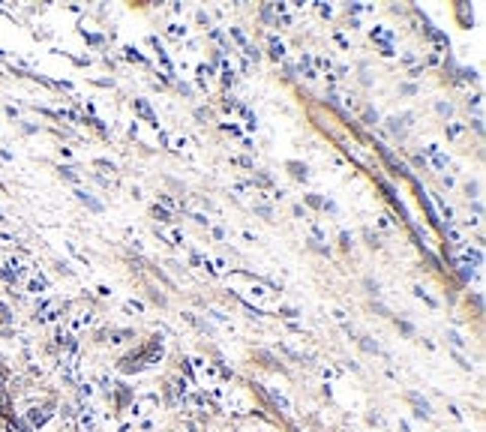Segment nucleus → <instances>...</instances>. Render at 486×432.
I'll return each mask as SVG.
<instances>
[{
	"instance_id": "1",
	"label": "nucleus",
	"mask_w": 486,
	"mask_h": 432,
	"mask_svg": "<svg viewBox=\"0 0 486 432\" xmlns=\"http://www.w3.org/2000/svg\"><path fill=\"white\" fill-rule=\"evenodd\" d=\"M423 153L429 156V162H432L435 171H444V168H447V153H444L438 144H426V147H423Z\"/></svg>"
},
{
	"instance_id": "2",
	"label": "nucleus",
	"mask_w": 486,
	"mask_h": 432,
	"mask_svg": "<svg viewBox=\"0 0 486 432\" xmlns=\"http://www.w3.org/2000/svg\"><path fill=\"white\" fill-rule=\"evenodd\" d=\"M93 324V309H81V312H75L72 318H69V330H84V327H90Z\"/></svg>"
},
{
	"instance_id": "3",
	"label": "nucleus",
	"mask_w": 486,
	"mask_h": 432,
	"mask_svg": "<svg viewBox=\"0 0 486 432\" xmlns=\"http://www.w3.org/2000/svg\"><path fill=\"white\" fill-rule=\"evenodd\" d=\"M153 231H156L159 240L171 243V246H183V231H180V228H159V225H156Z\"/></svg>"
},
{
	"instance_id": "4",
	"label": "nucleus",
	"mask_w": 486,
	"mask_h": 432,
	"mask_svg": "<svg viewBox=\"0 0 486 432\" xmlns=\"http://www.w3.org/2000/svg\"><path fill=\"white\" fill-rule=\"evenodd\" d=\"M78 426L84 432H93L96 429V411L90 408V405H84L81 411H78Z\"/></svg>"
},
{
	"instance_id": "5",
	"label": "nucleus",
	"mask_w": 486,
	"mask_h": 432,
	"mask_svg": "<svg viewBox=\"0 0 486 432\" xmlns=\"http://www.w3.org/2000/svg\"><path fill=\"white\" fill-rule=\"evenodd\" d=\"M132 108H135V111H138V114H141V117H144L147 123H153V126L159 129V120H156V114H153V108H150V105H147V102H144V99H132Z\"/></svg>"
},
{
	"instance_id": "6",
	"label": "nucleus",
	"mask_w": 486,
	"mask_h": 432,
	"mask_svg": "<svg viewBox=\"0 0 486 432\" xmlns=\"http://www.w3.org/2000/svg\"><path fill=\"white\" fill-rule=\"evenodd\" d=\"M27 291H30V294H42V291H48V279H45L42 273H33L30 279H27Z\"/></svg>"
},
{
	"instance_id": "7",
	"label": "nucleus",
	"mask_w": 486,
	"mask_h": 432,
	"mask_svg": "<svg viewBox=\"0 0 486 432\" xmlns=\"http://www.w3.org/2000/svg\"><path fill=\"white\" fill-rule=\"evenodd\" d=\"M75 195H78V201H81V204H87L93 213H102V210H105V204H102V201H96L90 192H84V189H75Z\"/></svg>"
},
{
	"instance_id": "8",
	"label": "nucleus",
	"mask_w": 486,
	"mask_h": 432,
	"mask_svg": "<svg viewBox=\"0 0 486 432\" xmlns=\"http://www.w3.org/2000/svg\"><path fill=\"white\" fill-rule=\"evenodd\" d=\"M285 168H288V171H291V177L294 180H309V168L303 165V162H285Z\"/></svg>"
},
{
	"instance_id": "9",
	"label": "nucleus",
	"mask_w": 486,
	"mask_h": 432,
	"mask_svg": "<svg viewBox=\"0 0 486 432\" xmlns=\"http://www.w3.org/2000/svg\"><path fill=\"white\" fill-rule=\"evenodd\" d=\"M408 402H414V414L417 417H429V402L420 399L417 393H408Z\"/></svg>"
},
{
	"instance_id": "10",
	"label": "nucleus",
	"mask_w": 486,
	"mask_h": 432,
	"mask_svg": "<svg viewBox=\"0 0 486 432\" xmlns=\"http://www.w3.org/2000/svg\"><path fill=\"white\" fill-rule=\"evenodd\" d=\"M150 216H153V219H159L162 225H171V222H174V216H171V210H165V207H159V204H153V210H150Z\"/></svg>"
},
{
	"instance_id": "11",
	"label": "nucleus",
	"mask_w": 486,
	"mask_h": 432,
	"mask_svg": "<svg viewBox=\"0 0 486 432\" xmlns=\"http://www.w3.org/2000/svg\"><path fill=\"white\" fill-rule=\"evenodd\" d=\"M270 57H273V60H282V57H285V45H282L276 36H270Z\"/></svg>"
},
{
	"instance_id": "12",
	"label": "nucleus",
	"mask_w": 486,
	"mask_h": 432,
	"mask_svg": "<svg viewBox=\"0 0 486 432\" xmlns=\"http://www.w3.org/2000/svg\"><path fill=\"white\" fill-rule=\"evenodd\" d=\"M27 420H30L33 426H42V423L48 420V411H45V408H33L30 414H27Z\"/></svg>"
},
{
	"instance_id": "13",
	"label": "nucleus",
	"mask_w": 486,
	"mask_h": 432,
	"mask_svg": "<svg viewBox=\"0 0 486 432\" xmlns=\"http://www.w3.org/2000/svg\"><path fill=\"white\" fill-rule=\"evenodd\" d=\"M432 198H435L438 210H441V216H444V219H447V225H450V219H453V207H450V204H444V198H441V195H432Z\"/></svg>"
},
{
	"instance_id": "14",
	"label": "nucleus",
	"mask_w": 486,
	"mask_h": 432,
	"mask_svg": "<svg viewBox=\"0 0 486 432\" xmlns=\"http://www.w3.org/2000/svg\"><path fill=\"white\" fill-rule=\"evenodd\" d=\"M357 342H360V348H363V351H369V354H381V348H378V342H372L369 336H360Z\"/></svg>"
},
{
	"instance_id": "15",
	"label": "nucleus",
	"mask_w": 486,
	"mask_h": 432,
	"mask_svg": "<svg viewBox=\"0 0 486 432\" xmlns=\"http://www.w3.org/2000/svg\"><path fill=\"white\" fill-rule=\"evenodd\" d=\"M270 396H273V402H276V405H279V408H282V411H285V414H288V411H291V402H288V399L282 396V393H279V390H270Z\"/></svg>"
},
{
	"instance_id": "16",
	"label": "nucleus",
	"mask_w": 486,
	"mask_h": 432,
	"mask_svg": "<svg viewBox=\"0 0 486 432\" xmlns=\"http://www.w3.org/2000/svg\"><path fill=\"white\" fill-rule=\"evenodd\" d=\"M444 234H447V240H450L453 246H462V234H459V228H456V225H447V228H444Z\"/></svg>"
},
{
	"instance_id": "17",
	"label": "nucleus",
	"mask_w": 486,
	"mask_h": 432,
	"mask_svg": "<svg viewBox=\"0 0 486 432\" xmlns=\"http://www.w3.org/2000/svg\"><path fill=\"white\" fill-rule=\"evenodd\" d=\"M414 297H420L423 303H426V306H432V309H435V306H438V303H435V300L429 297V294H426V291H423V285H414Z\"/></svg>"
},
{
	"instance_id": "18",
	"label": "nucleus",
	"mask_w": 486,
	"mask_h": 432,
	"mask_svg": "<svg viewBox=\"0 0 486 432\" xmlns=\"http://www.w3.org/2000/svg\"><path fill=\"white\" fill-rule=\"evenodd\" d=\"M444 132H447V138H459V135L465 132V126H462V123H447Z\"/></svg>"
},
{
	"instance_id": "19",
	"label": "nucleus",
	"mask_w": 486,
	"mask_h": 432,
	"mask_svg": "<svg viewBox=\"0 0 486 432\" xmlns=\"http://www.w3.org/2000/svg\"><path fill=\"white\" fill-rule=\"evenodd\" d=\"M159 201H162V207H165V210H177V207H180L177 201L171 198V195H165V192H159Z\"/></svg>"
},
{
	"instance_id": "20",
	"label": "nucleus",
	"mask_w": 486,
	"mask_h": 432,
	"mask_svg": "<svg viewBox=\"0 0 486 432\" xmlns=\"http://www.w3.org/2000/svg\"><path fill=\"white\" fill-rule=\"evenodd\" d=\"M447 339H450V345H453V348H465V339H462L456 330H447Z\"/></svg>"
},
{
	"instance_id": "21",
	"label": "nucleus",
	"mask_w": 486,
	"mask_h": 432,
	"mask_svg": "<svg viewBox=\"0 0 486 432\" xmlns=\"http://www.w3.org/2000/svg\"><path fill=\"white\" fill-rule=\"evenodd\" d=\"M78 393H81V399H90L93 396V384H90V381H81V384H78Z\"/></svg>"
},
{
	"instance_id": "22",
	"label": "nucleus",
	"mask_w": 486,
	"mask_h": 432,
	"mask_svg": "<svg viewBox=\"0 0 486 432\" xmlns=\"http://www.w3.org/2000/svg\"><path fill=\"white\" fill-rule=\"evenodd\" d=\"M123 309H126V312H144V303H141V300H126Z\"/></svg>"
},
{
	"instance_id": "23",
	"label": "nucleus",
	"mask_w": 486,
	"mask_h": 432,
	"mask_svg": "<svg viewBox=\"0 0 486 432\" xmlns=\"http://www.w3.org/2000/svg\"><path fill=\"white\" fill-rule=\"evenodd\" d=\"M231 165H243V168H252L255 162L249 159V156H231Z\"/></svg>"
},
{
	"instance_id": "24",
	"label": "nucleus",
	"mask_w": 486,
	"mask_h": 432,
	"mask_svg": "<svg viewBox=\"0 0 486 432\" xmlns=\"http://www.w3.org/2000/svg\"><path fill=\"white\" fill-rule=\"evenodd\" d=\"M231 36L237 39V45H240V48H246V45H249V42H246V36H243V30H240V27H231Z\"/></svg>"
},
{
	"instance_id": "25",
	"label": "nucleus",
	"mask_w": 486,
	"mask_h": 432,
	"mask_svg": "<svg viewBox=\"0 0 486 432\" xmlns=\"http://www.w3.org/2000/svg\"><path fill=\"white\" fill-rule=\"evenodd\" d=\"M168 34H171V36H186V27H183V24H177V21H171V24H168Z\"/></svg>"
},
{
	"instance_id": "26",
	"label": "nucleus",
	"mask_w": 486,
	"mask_h": 432,
	"mask_svg": "<svg viewBox=\"0 0 486 432\" xmlns=\"http://www.w3.org/2000/svg\"><path fill=\"white\" fill-rule=\"evenodd\" d=\"M279 315H285V318H297L300 312H297L294 306H279Z\"/></svg>"
},
{
	"instance_id": "27",
	"label": "nucleus",
	"mask_w": 486,
	"mask_h": 432,
	"mask_svg": "<svg viewBox=\"0 0 486 432\" xmlns=\"http://www.w3.org/2000/svg\"><path fill=\"white\" fill-rule=\"evenodd\" d=\"M123 51H126V57H129V60H138V63H144V57H141V54H138V51H135L132 45H126Z\"/></svg>"
},
{
	"instance_id": "28",
	"label": "nucleus",
	"mask_w": 486,
	"mask_h": 432,
	"mask_svg": "<svg viewBox=\"0 0 486 432\" xmlns=\"http://www.w3.org/2000/svg\"><path fill=\"white\" fill-rule=\"evenodd\" d=\"M243 51H246V57H249V60H258V57H261V51L255 48V45H246Z\"/></svg>"
},
{
	"instance_id": "29",
	"label": "nucleus",
	"mask_w": 486,
	"mask_h": 432,
	"mask_svg": "<svg viewBox=\"0 0 486 432\" xmlns=\"http://www.w3.org/2000/svg\"><path fill=\"white\" fill-rule=\"evenodd\" d=\"M207 315H210L213 321H219V324H228V318H225V315H222V312H216V309H210ZM228 327H231V324H228Z\"/></svg>"
},
{
	"instance_id": "30",
	"label": "nucleus",
	"mask_w": 486,
	"mask_h": 432,
	"mask_svg": "<svg viewBox=\"0 0 486 432\" xmlns=\"http://www.w3.org/2000/svg\"><path fill=\"white\" fill-rule=\"evenodd\" d=\"M465 192H468V198H477L480 186H477V183H465Z\"/></svg>"
},
{
	"instance_id": "31",
	"label": "nucleus",
	"mask_w": 486,
	"mask_h": 432,
	"mask_svg": "<svg viewBox=\"0 0 486 432\" xmlns=\"http://www.w3.org/2000/svg\"><path fill=\"white\" fill-rule=\"evenodd\" d=\"M306 204H309V207H324V198H318V195H306Z\"/></svg>"
},
{
	"instance_id": "32",
	"label": "nucleus",
	"mask_w": 486,
	"mask_h": 432,
	"mask_svg": "<svg viewBox=\"0 0 486 432\" xmlns=\"http://www.w3.org/2000/svg\"><path fill=\"white\" fill-rule=\"evenodd\" d=\"M60 174H63L66 180H72V183L78 180V174H75V168H60Z\"/></svg>"
},
{
	"instance_id": "33",
	"label": "nucleus",
	"mask_w": 486,
	"mask_h": 432,
	"mask_svg": "<svg viewBox=\"0 0 486 432\" xmlns=\"http://www.w3.org/2000/svg\"><path fill=\"white\" fill-rule=\"evenodd\" d=\"M378 48H381L384 57H393V45H390V42H378Z\"/></svg>"
},
{
	"instance_id": "34",
	"label": "nucleus",
	"mask_w": 486,
	"mask_h": 432,
	"mask_svg": "<svg viewBox=\"0 0 486 432\" xmlns=\"http://www.w3.org/2000/svg\"><path fill=\"white\" fill-rule=\"evenodd\" d=\"M195 72H198V75H213V67H210V63H198Z\"/></svg>"
},
{
	"instance_id": "35",
	"label": "nucleus",
	"mask_w": 486,
	"mask_h": 432,
	"mask_svg": "<svg viewBox=\"0 0 486 432\" xmlns=\"http://www.w3.org/2000/svg\"><path fill=\"white\" fill-rule=\"evenodd\" d=\"M480 102H483V96L474 93V96H468V108H480Z\"/></svg>"
},
{
	"instance_id": "36",
	"label": "nucleus",
	"mask_w": 486,
	"mask_h": 432,
	"mask_svg": "<svg viewBox=\"0 0 486 432\" xmlns=\"http://www.w3.org/2000/svg\"><path fill=\"white\" fill-rule=\"evenodd\" d=\"M453 360L459 366H462V369H471V363H465V357H462V354H459V351H453Z\"/></svg>"
},
{
	"instance_id": "37",
	"label": "nucleus",
	"mask_w": 486,
	"mask_h": 432,
	"mask_svg": "<svg viewBox=\"0 0 486 432\" xmlns=\"http://www.w3.org/2000/svg\"><path fill=\"white\" fill-rule=\"evenodd\" d=\"M321 375H324V378H336V375H339V372H336V369H333V366H324V369H321Z\"/></svg>"
},
{
	"instance_id": "38",
	"label": "nucleus",
	"mask_w": 486,
	"mask_h": 432,
	"mask_svg": "<svg viewBox=\"0 0 486 432\" xmlns=\"http://www.w3.org/2000/svg\"><path fill=\"white\" fill-rule=\"evenodd\" d=\"M255 213L264 216V219H270V216H273V210H270V207H255Z\"/></svg>"
},
{
	"instance_id": "39",
	"label": "nucleus",
	"mask_w": 486,
	"mask_h": 432,
	"mask_svg": "<svg viewBox=\"0 0 486 432\" xmlns=\"http://www.w3.org/2000/svg\"><path fill=\"white\" fill-rule=\"evenodd\" d=\"M435 108H438V111H441V114H450V111H453V108H450V102H438V105H435Z\"/></svg>"
},
{
	"instance_id": "40",
	"label": "nucleus",
	"mask_w": 486,
	"mask_h": 432,
	"mask_svg": "<svg viewBox=\"0 0 486 432\" xmlns=\"http://www.w3.org/2000/svg\"><path fill=\"white\" fill-rule=\"evenodd\" d=\"M318 67H321V69H327V72H330V69H333V63H330V57H318Z\"/></svg>"
},
{
	"instance_id": "41",
	"label": "nucleus",
	"mask_w": 486,
	"mask_h": 432,
	"mask_svg": "<svg viewBox=\"0 0 486 432\" xmlns=\"http://www.w3.org/2000/svg\"><path fill=\"white\" fill-rule=\"evenodd\" d=\"M189 216H192L195 222H201V225H207V222H210V219H207V216H204V213H189Z\"/></svg>"
},
{
	"instance_id": "42",
	"label": "nucleus",
	"mask_w": 486,
	"mask_h": 432,
	"mask_svg": "<svg viewBox=\"0 0 486 432\" xmlns=\"http://www.w3.org/2000/svg\"><path fill=\"white\" fill-rule=\"evenodd\" d=\"M333 39L339 42V48H348V39H345V36H342V34H333Z\"/></svg>"
},
{
	"instance_id": "43",
	"label": "nucleus",
	"mask_w": 486,
	"mask_h": 432,
	"mask_svg": "<svg viewBox=\"0 0 486 432\" xmlns=\"http://www.w3.org/2000/svg\"><path fill=\"white\" fill-rule=\"evenodd\" d=\"M255 183H258V186H270V177H267V174H258Z\"/></svg>"
},
{
	"instance_id": "44",
	"label": "nucleus",
	"mask_w": 486,
	"mask_h": 432,
	"mask_svg": "<svg viewBox=\"0 0 486 432\" xmlns=\"http://www.w3.org/2000/svg\"><path fill=\"white\" fill-rule=\"evenodd\" d=\"M396 324H399V330H402V333H414V327H411L408 321H396Z\"/></svg>"
},
{
	"instance_id": "45",
	"label": "nucleus",
	"mask_w": 486,
	"mask_h": 432,
	"mask_svg": "<svg viewBox=\"0 0 486 432\" xmlns=\"http://www.w3.org/2000/svg\"><path fill=\"white\" fill-rule=\"evenodd\" d=\"M333 318H336V321H342V324H345V318H348V315H345V312H342V309H333Z\"/></svg>"
},
{
	"instance_id": "46",
	"label": "nucleus",
	"mask_w": 486,
	"mask_h": 432,
	"mask_svg": "<svg viewBox=\"0 0 486 432\" xmlns=\"http://www.w3.org/2000/svg\"><path fill=\"white\" fill-rule=\"evenodd\" d=\"M339 240H342V246H345V249L351 246V237H348V231H342V234H339Z\"/></svg>"
},
{
	"instance_id": "47",
	"label": "nucleus",
	"mask_w": 486,
	"mask_h": 432,
	"mask_svg": "<svg viewBox=\"0 0 486 432\" xmlns=\"http://www.w3.org/2000/svg\"><path fill=\"white\" fill-rule=\"evenodd\" d=\"M318 9H321V15H324V18H330V15H333V9H330V6H327V3H321V6H318Z\"/></svg>"
},
{
	"instance_id": "48",
	"label": "nucleus",
	"mask_w": 486,
	"mask_h": 432,
	"mask_svg": "<svg viewBox=\"0 0 486 432\" xmlns=\"http://www.w3.org/2000/svg\"><path fill=\"white\" fill-rule=\"evenodd\" d=\"M96 291L102 294V297H108V294H111V288H108V285H96Z\"/></svg>"
}]
</instances>
